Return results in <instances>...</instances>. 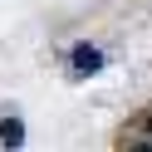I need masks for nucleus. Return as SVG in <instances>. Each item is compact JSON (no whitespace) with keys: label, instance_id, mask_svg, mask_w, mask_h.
Here are the masks:
<instances>
[{"label":"nucleus","instance_id":"1","mask_svg":"<svg viewBox=\"0 0 152 152\" xmlns=\"http://www.w3.org/2000/svg\"><path fill=\"white\" fill-rule=\"evenodd\" d=\"M69 64H74V74H98V69H103V49H93V44H79V49L69 54Z\"/></svg>","mask_w":152,"mask_h":152},{"label":"nucleus","instance_id":"2","mask_svg":"<svg viewBox=\"0 0 152 152\" xmlns=\"http://www.w3.org/2000/svg\"><path fill=\"white\" fill-rule=\"evenodd\" d=\"M0 147H5V152H20L25 147V123L20 118H5V123H0Z\"/></svg>","mask_w":152,"mask_h":152},{"label":"nucleus","instance_id":"3","mask_svg":"<svg viewBox=\"0 0 152 152\" xmlns=\"http://www.w3.org/2000/svg\"><path fill=\"white\" fill-rule=\"evenodd\" d=\"M128 152H152V142H137V147H128Z\"/></svg>","mask_w":152,"mask_h":152},{"label":"nucleus","instance_id":"4","mask_svg":"<svg viewBox=\"0 0 152 152\" xmlns=\"http://www.w3.org/2000/svg\"><path fill=\"white\" fill-rule=\"evenodd\" d=\"M142 128H147V132H152V113H147V118H142Z\"/></svg>","mask_w":152,"mask_h":152}]
</instances>
